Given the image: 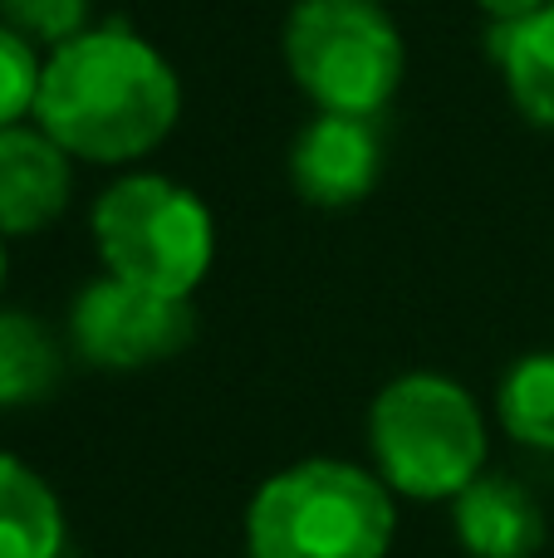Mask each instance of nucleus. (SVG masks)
I'll return each instance as SVG.
<instances>
[{"instance_id":"14","label":"nucleus","mask_w":554,"mask_h":558,"mask_svg":"<svg viewBox=\"0 0 554 558\" xmlns=\"http://www.w3.org/2000/svg\"><path fill=\"white\" fill-rule=\"evenodd\" d=\"M0 25L25 35L29 45L59 49L88 29V0H0Z\"/></svg>"},{"instance_id":"9","label":"nucleus","mask_w":554,"mask_h":558,"mask_svg":"<svg viewBox=\"0 0 554 558\" xmlns=\"http://www.w3.org/2000/svg\"><path fill=\"white\" fill-rule=\"evenodd\" d=\"M451 534L467 558H540L550 544V520L535 490L516 475L481 471L451 500Z\"/></svg>"},{"instance_id":"8","label":"nucleus","mask_w":554,"mask_h":558,"mask_svg":"<svg viewBox=\"0 0 554 558\" xmlns=\"http://www.w3.org/2000/svg\"><path fill=\"white\" fill-rule=\"evenodd\" d=\"M74 157L45 128H0V235H39L64 216Z\"/></svg>"},{"instance_id":"10","label":"nucleus","mask_w":554,"mask_h":558,"mask_svg":"<svg viewBox=\"0 0 554 558\" xmlns=\"http://www.w3.org/2000/svg\"><path fill=\"white\" fill-rule=\"evenodd\" d=\"M69 520L55 485L0 451V558H64Z\"/></svg>"},{"instance_id":"3","label":"nucleus","mask_w":554,"mask_h":558,"mask_svg":"<svg viewBox=\"0 0 554 558\" xmlns=\"http://www.w3.org/2000/svg\"><path fill=\"white\" fill-rule=\"evenodd\" d=\"M486 416L477 397L447 373H402L369 407L373 475L398 500L451 505L486 471Z\"/></svg>"},{"instance_id":"6","label":"nucleus","mask_w":554,"mask_h":558,"mask_svg":"<svg viewBox=\"0 0 554 558\" xmlns=\"http://www.w3.org/2000/svg\"><path fill=\"white\" fill-rule=\"evenodd\" d=\"M196 338L192 299H167L128 279H94L69 304V343L98 373H143Z\"/></svg>"},{"instance_id":"11","label":"nucleus","mask_w":554,"mask_h":558,"mask_svg":"<svg viewBox=\"0 0 554 558\" xmlns=\"http://www.w3.org/2000/svg\"><path fill=\"white\" fill-rule=\"evenodd\" d=\"M491 54H496L506 94L526 113V123L554 133V0L516 25L491 29Z\"/></svg>"},{"instance_id":"13","label":"nucleus","mask_w":554,"mask_h":558,"mask_svg":"<svg viewBox=\"0 0 554 558\" xmlns=\"http://www.w3.org/2000/svg\"><path fill=\"white\" fill-rule=\"evenodd\" d=\"M496 422L526 451L554 456V353H526L506 367L496 387Z\"/></svg>"},{"instance_id":"16","label":"nucleus","mask_w":554,"mask_h":558,"mask_svg":"<svg viewBox=\"0 0 554 558\" xmlns=\"http://www.w3.org/2000/svg\"><path fill=\"white\" fill-rule=\"evenodd\" d=\"M481 10H486L496 25H516V20H526V15H535V10H545L550 0H477Z\"/></svg>"},{"instance_id":"17","label":"nucleus","mask_w":554,"mask_h":558,"mask_svg":"<svg viewBox=\"0 0 554 558\" xmlns=\"http://www.w3.org/2000/svg\"><path fill=\"white\" fill-rule=\"evenodd\" d=\"M0 289H5V235H0Z\"/></svg>"},{"instance_id":"5","label":"nucleus","mask_w":554,"mask_h":558,"mask_svg":"<svg viewBox=\"0 0 554 558\" xmlns=\"http://www.w3.org/2000/svg\"><path fill=\"white\" fill-rule=\"evenodd\" d=\"M285 64L320 113L373 118L398 94L408 49L383 0H294Z\"/></svg>"},{"instance_id":"18","label":"nucleus","mask_w":554,"mask_h":558,"mask_svg":"<svg viewBox=\"0 0 554 558\" xmlns=\"http://www.w3.org/2000/svg\"><path fill=\"white\" fill-rule=\"evenodd\" d=\"M383 5H388V0H383Z\"/></svg>"},{"instance_id":"4","label":"nucleus","mask_w":554,"mask_h":558,"mask_svg":"<svg viewBox=\"0 0 554 558\" xmlns=\"http://www.w3.org/2000/svg\"><path fill=\"white\" fill-rule=\"evenodd\" d=\"M88 226L104 275L167 299H192L216 260V226L202 196L157 172H133L104 186Z\"/></svg>"},{"instance_id":"1","label":"nucleus","mask_w":554,"mask_h":558,"mask_svg":"<svg viewBox=\"0 0 554 558\" xmlns=\"http://www.w3.org/2000/svg\"><path fill=\"white\" fill-rule=\"evenodd\" d=\"M182 113L177 69L128 25H98L49 49L35 123L74 162L123 167L147 157Z\"/></svg>"},{"instance_id":"2","label":"nucleus","mask_w":554,"mask_h":558,"mask_svg":"<svg viewBox=\"0 0 554 558\" xmlns=\"http://www.w3.org/2000/svg\"><path fill=\"white\" fill-rule=\"evenodd\" d=\"M241 534L245 558H388L398 495L369 465L310 456L255 485Z\"/></svg>"},{"instance_id":"12","label":"nucleus","mask_w":554,"mask_h":558,"mask_svg":"<svg viewBox=\"0 0 554 558\" xmlns=\"http://www.w3.org/2000/svg\"><path fill=\"white\" fill-rule=\"evenodd\" d=\"M64 377V353L39 318L0 308V407L45 402Z\"/></svg>"},{"instance_id":"15","label":"nucleus","mask_w":554,"mask_h":558,"mask_svg":"<svg viewBox=\"0 0 554 558\" xmlns=\"http://www.w3.org/2000/svg\"><path fill=\"white\" fill-rule=\"evenodd\" d=\"M39 49L10 25H0V128H15L25 113H35L39 94Z\"/></svg>"},{"instance_id":"7","label":"nucleus","mask_w":554,"mask_h":558,"mask_svg":"<svg viewBox=\"0 0 554 558\" xmlns=\"http://www.w3.org/2000/svg\"><path fill=\"white\" fill-rule=\"evenodd\" d=\"M383 177V143L373 118L320 113L300 128L290 147V182L300 202L320 211H344L363 202Z\"/></svg>"}]
</instances>
